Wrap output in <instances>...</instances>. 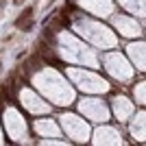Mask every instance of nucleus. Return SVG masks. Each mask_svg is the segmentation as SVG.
<instances>
[{"instance_id": "1", "label": "nucleus", "mask_w": 146, "mask_h": 146, "mask_svg": "<svg viewBox=\"0 0 146 146\" xmlns=\"http://www.w3.org/2000/svg\"><path fill=\"white\" fill-rule=\"evenodd\" d=\"M39 63H42V57H39V52H37V55H33V57H29V61L22 66V68H24V79H29V74H31V72L39 70Z\"/></svg>"}, {"instance_id": "2", "label": "nucleus", "mask_w": 146, "mask_h": 146, "mask_svg": "<svg viewBox=\"0 0 146 146\" xmlns=\"http://www.w3.org/2000/svg\"><path fill=\"white\" fill-rule=\"evenodd\" d=\"M31 15H33V7H26L24 11H22V15H20V18L15 20V26H18V29H20V26L24 24V22H26V20L31 18Z\"/></svg>"}, {"instance_id": "3", "label": "nucleus", "mask_w": 146, "mask_h": 146, "mask_svg": "<svg viewBox=\"0 0 146 146\" xmlns=\"http://www.w3.org/2000/svg\"><path fill=\"white\" fill-rule=\"evenodd\" d=\"M52 39H55V33L50 29H44V42H52Z\"/></svg>"}, {"instance_id": "4", "label": "nucleus", "mask_w": 146, "mask_h": 146, "mask_svg": "<svg viewBox=\"0 0 146 146\" xmlns=\"http://www.w3.org/2000/svg\"><path fill=\"white\" fill-rule=\"evenodd\" d=\"M20 29H22V31H31V29H33V22H29V20H26V22L20 26Z\"/></svg>"}, {"instance_id": "5", "label": "nucleus", "mask_w": 146, "mask_h": 146, "mask_svg": "<svg viewBox=\"0 0 146 146\" xmlns=\"http://www.w3.org/2000/svg\"><path fill=\"white\" fill-rule=\"evenodd\" d=\"M2 109H5V98H2V94H0V113H2Z\"/></svg>"}, {"instance_id": "6", "label": "nucleus", "mask_w": 146, "mask_h": 146, "mask_svg": "<svg viewBox=\"0 0 146 146\" xmlns=\"http://www.w3.org/2000/svg\"><path fill=\"white\" fill-rule=\"evenodd\" d=\"M2 7H5V0H0V9H2Z\"/></svg>"}, {"instance_id": "7", "label": "nucleus", "mask_w": 146, "mask_h": 146, "mask_svg": "<svg viewBox=\"0 0 146 146\" xmlns=\"http://www.w3.org/2000/svg\"><path fill=\"white\" fill-rule=\"evenodd\" d=\"M13 2H15V5H20V2H24V0H13Z\"/></svg>"}, {"instance_id": "8", "label": "nucleus", "mask_w": 146, "mask_h": 146, "mask_svg": "<svg viewBox=\"0 0 146 146\" xmlns=\"http://www.w3.org/2000/svg\"><path fill=\"white\" fill-rule=\"evenodd\" d=\"M0 74H2V63H0Z\"/></svg>"}]
</instances>
